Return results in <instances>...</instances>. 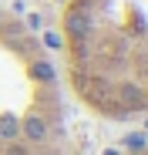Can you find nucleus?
I'll return each mask as SVG.
<instances>
[{
  "mask_svg": "<svg viewBox=\"0 0 148 155\" xmlns=\"http://www.w3.org/2000/svg\"><path fill=\"white\" fill-rule=\"evenodd\" d=\"M105 155H121V152H105Z\"/></svg>",
  "mask_w": 148,
  "mask_h": 155,
  "instance_id": "nucleus-1",
  "label": "nucleus"
}]
</instances>
